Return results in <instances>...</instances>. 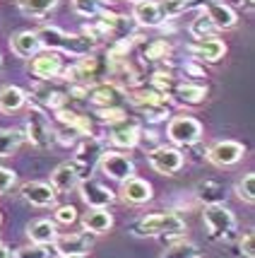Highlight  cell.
Wrapping results in <instances>:
<instances>
[{
	"label": "cell",
	"mask_w": 255,
	"mask_h": 258,
	"mask_svg": "<svg viewBox=\"0 0 255 258\" xmlns=\"http://www.w3.org/2000/svg\"><path fill=\"white\" fill-rule=\"evenodd\" d=\"M27 104V92L22 87H15V85H5L0 87V111L3 113H15L24 109Z\"/></svg>",
	"instance_id": "4316f807"
},
{
	"label": "cell",
	"mask_w": 255,
	"mask_h": 258,
	"mask_svg": "<svg viewBox=\"0 0 255 258\" xmlns=\"http://www.w3.org/2000/svg\"><path fill=\"white\" fill-rule=\"evenodd\" d=\"M70 3H72V10L77 12L79 17H94L101 10L99 0H70Z\"/></svg>",
	"instance_id": "74e56055"
},
{
	"label": "cell",
	"mask_w": 255,
	"mask_h": 258,
	"mask_svg": "<svg viewBox=\"0 0 255 258\" xmlns=\"http://www.w3.org/2000/svg\"><path fill=\"white\" fill-rule=\"evenodd\" d=\"M111 128V133H109V140H111V145L121 147V150H133V147H137V143H140V138H142V128H140V123L137 121H133V118H123V121H118V123L109 125Z\"/></svg>",
	"instance_id": "4fadbf2b"
},
{
	"label": "cell",
	"mask_w": 255,
	"mask_h": 258,
	"mask_svg": "<svg viewBox=\"0 0 255 258\" xmlns=\"http://www.w3.org/2000/svg\"><path fill=\"white\" fill-rule=\"evenodd\" d=\"M77 191H79V198L87 203L89 208H109V205H113V201H116V193H113L111 188H106L104 183L94 181L92 176L79 181Z\"/></svg>",
	"instance_id": "5bb4252c"
},
{
	"label": "cell",
	"mask_w": 255,
	"mask_h": 258,
	"mask_svg": "<svg viewBox=\"0 0 255 258\" xmlns=\"http://www.w3.org/2000/svg\"><path fill=\"white\" fill-rule=\"evenodd\" d=\"M195 196L205 205H219V203L226 201V191H224L222 183H217V181H200L195 186Z\"/></svg>",
	"instance_id": "f1b7e54d"
},
{
	"label": "cell",
	"mask_w": 255,
	"mask_h": 258,
	"mask_svg": "<svg viewBox=\"0 0 255 258\" xmlns=\"http://www.w3.org/2000/svg\"><path fill=\"white\" fill-rule=\"evenodd\" d=\"M147 162H149V167L154 169L156 174H161V176H174L176 171H181L183 167V155H181V150L176 147H166V145H159L154 150H149L147 152Z\"/></svg>",
	"instance_id": "ba28073f"
},
{
	"label": "cell",
	"mask_w": 255,
	"mask_h": 258,
	"mask_svg": "<svg viewBox=\"0 0 255 258\" xmlns=\"http://www.w3.org/2000/svg\"><path fill=\"white\" fill-rule=\"evenodd\" d=\"M58 258H82V256H58Z\"/></svg>",
	"instance_id": "ee69618b"
},
{
	"label": "cell",
	"mask_w": 255,
	"mask_h": 258,
	"mask_svg": "<svg viewBox=\"0 0 255 258\" xmlns=\"http://www.w3.org/2000/svg\"><path fill=\"white\" fill-rule=\"evenodd\" d=\"M84 99H89L97 109H104V106H121L123 101L128 99V94H125V90H123L121 85L104 80V82L89 85Z\"/></svg>",
	"instance_id": "9c48e42d"
},
{
	"label": "cell",
	"mask_w": 255,
	"mask_h": 258,
	"mask_svg": "<svg viewBox=\"0 0 255 258\" xmlns=\"http://www.w3.org/2000/svg\"><path fill=\"white\" fill-rule=\"evenodd\" d=\"M130 104H133L137 111L142 113L144 118H149V121H164L171 116L168 111V104H166V97L161 94V92L156 90H149V92H133L130 97Z\"/></svg>",
	"instance_id": "8992f818"
},
{
	"label": "cell",
	"mask_w": 255,
	"mask_h": 258,
	"mask_svg": "<svg viewBox=\"0 0 255 258\" xmlns=\"http://www.w3.org/2000/svg\"><path fill=\"white\" fill-rule=\"evenodd\" d=\"M0 258H12V251L5 246L3 241H0Z\"/></svg>",
	"instance_id": "7bdbcfd3"
},
{
	"label": "cell",
	"mask_w": 255,
	"mask_h": 258,
	"mask_svg": "<svg viewBox=\"0 0 255 258\" xmlns=\"http://www.w3.org/2000/svg\"><path fill=\"white\" fill-rule=\"evenodd\" d=\"M168 97H174L181 106H198L207 99V87L198 82H176Z\"/></svg>",
	"instance_id": "44dd1931"
},
{
	"label": "cell",
	"mask_w": 255,
	"mask_h": 258,
	"mask_svg": "<svg viewBox=\"0 0 255 258\" xmlns=\"http://www.w3.org/2000/svg\"><path fill=\"white\" fill-rule=\"evenodd\" d=\"M113 227V215L109 213V208H89V213L82 217V229L89 234H106Z\"/></svg>",
	"instance_id": "603a6c76"
},
{
	"label": "cell",
	"mask_w": 255,
	"mask_h": 258,
	"mask_svg": "<svg viewBox=\"0 0 255 258\" xmlns=\"http://www.w3.org/2000/svg\"><path fill=\"white\" fill-rule=\"evenodd\" d=\"M12 258H51V248L32 244L29 248H20L17 253H12Z\"/></svg>",
	"instance_id": "f35d334b"
},
{
	"label": "cell",
	"mask_w": 255,
	"mask_h": 258,
	"mask_svg": "<svg viewBox=\"0 0 255 258\" xmlns=\"http://www.w3.org/2000/svg\"><path fill=\"white\" fill-rule=\"evenodd\" d=\"M161 258H200V251L190 241H178L174 246H168Z\"/></svg>",
	"instance_id": "836d02e7"
},
{
	"label": "cell",
	"mask_w": 255,
	"mask_h": 258,
	"mask_svg": "<svg viewBox=\"0 0 255 258\" xmlns=\"http://www.w3.org/2000/svg\"><path fill=\"white\" fill-rule=\"evenodd\" d=\"M241 253H243L245 258H255V232L253 229H248L243 236H241Z\"/></svg>",
	"instance_id": "b9f144b4"
},
{
	"label": "cell",
	"mask_w": 255,
	"mask_h": 258,
	"mask_svg": "<svg viewBox=\"0 0 255 258\" xmlns=\"http://www.w3.org/2000/svg\"><path fill=\"white\" fill-rule=\"evenodd\" d=\"M51 82H53V80H39V82L32 87V97L39 101L41 106L58 111V109H63V106H65L70 97H67V90L53 87Z\"/></svg>",
	"instance_id": "2e32d148"
},
{
	"label": "cell",
	"mask_w": 255,
	"mask_h": 258,
	"mask_svg": "<svg viewBox=\"0 0 255 258\" xmlns=\"http://www.w3.org/2000/svg\"><path fill=\"white\" fill-rule=\"evenodd\" d=\"M39 41H41V48L44 51H56V53H70V56H89L94 53L97 48V41L89 39L87 34H67L58 27H41L39 32Z\"/></svg>",
	"instance_id": "6da1fadb"
},
{
	"label": "cell",
	"mask_w": 255,
	"mask_h": 258,
	"mask_svg": "<svg viewBox=\"0 0 255 258\" xmlns=\"http://www.w3.org/2000/svg\"><path fill=\"white\" fill-rule=\"evenodd\" d=\"M166 138L174 145L190 147V145H195V143H200V138H202V123H200L195 116H188V113L174 116L166 125Z\"/></svg>",
	"instance_id": "5b68a950"
},
{
	"label": "cell",
	"mask_w": 255,
	"mask_h": 258,
	"mask_svg": "<svg viewBox=\"0 0 255 258\" xmlns=\"http://www.w3.org/2000/svg\"><path fill=\"white\" fill-rule=\"evenodd\" d=\"M245 155V147L236 140H219L207 150V159L214 167H233L238 164Z\"/></svg>",
	"instance_id": "7c38bea8"
},
{
	"label": "cell",
	"mask_w": 255,
	"mask_h": 258,
	"mask_svg": "<svg viewBox=\"0 0 255 258\" xmlns=\"http://www.w3.org/2000/svg\"><path fill=\"white\" fill-rule=\"evenodd\" d=\"M99 3H116V0H99Z\"/></svg>",
	"instance_id": "f6af8a7d"
},
{
	"label": "cell",
	"mask_w": 255,
	"mask_h": 258,
	"mask_svg": "<svg viewBox=\"0 0 255 258\" xmlns=\"http://www.w3.org/2000/svg\"><path fill=\"white\" fill-rule=\"evenodd\" d=\"M32 75L36 80H56L63 73V58L56 51H39L32 58Z\"/></svg>",
	"instance_id": "9a60e30c"
},
{
	"label": "cell",
	"mask_w": 255,
	"mask_h": 258,
	"mask_svg": "<svg viewBox=\"0 0 255 258\" xmlns=\"http://www.w3.org/2000/svg\"><path fill=\"white\" fill-rule=\"evenodd\" d=\"M94 246V234L89 232H72V234H58L53 241V251L58 256H87Z\"/></svg>",
	"instance_id": "30bf717a"
},
{
	"label": "cell",
	"mask_w": 255,
	"mask_h": 258,
	"mask_svg": "<svg viewBox=\"0 0 255 258\" xmlns=\"http://www.w3.org/2000/svg\"><path fill=\"white\" fill-rule=\"evenodd\" d=\"M79 181H82V176H79V169L75 162H63L51 174V186L56 188V193H67L72 188H77Z\"/></svg>",
	"instance_id": "7402d4cb"
},
{
	"label": "cell",
	"mask_w": 255,
	"mask_h": 258,
	"mask_svg": "<svg viewBox=\"0 0 255 258\" xmlns=\"http://www.w3.org/2000/svg\"><path fill=\"white\" fill-rule=\"evenodd\" d=\"M156 8H159V12H161L164 20H171V17H178L181 12L188 10L190 3L188 0H159Z\"/></svg>",
	"instance_id": "e575fe53"
},
{
	"label": "cell",
	"mask_w": 255,
	"mask_h": 258,
	"mask_svg": "<svg viewBox=\"0 0 255 258\" xmlns=\"http://www.w3.org/2000/svg\"><path fill=\"white\" fill-rule=\"evenodd\" d=\"M137 236H154V239H166V236H181L186 232V220L178 213H154L142 217L133 227Z\"/></svg>",
	"instance_id": "7a4b0ae2"
},
{
	"label": "cell",
	"mask_w": 255,
	"mask_h": 258,
	"mask_svg": "<svg viewBox=\"0 0 255 258\" xmlns=\"http://www.w3.org/2000/svg\"><path fill=\"white\" fill-rule=\"evenodd\" d=\"M94 116L99 118L101 123L113 125V123H118V121L125 118V111H123V106H104V109H97Z\"/></svg>",
	"instance_id": "8d00e7d4"
},
{
	"label": "cell",
	"mask_w": 255,
	"mask_h": 258,
	"mask_svg": "<svg viewBox=\"0 0 255 258\" xmlns=\"http://www.w3.org/2000/svg\"><path fill=\"white\" fill-rule=\"evenodd\" d=\"M24 140H29L36 150H51V145L56 143L53 125L44 116V111L36 109V106L29 109V118H27V125H24Z\"/></svg>",
	"instance_id": "277c9868"
},
{
	"label": "cell",
	"mask_w": 255,
	"mask_h": 258,
	"mask_svg": "<svg viewBox=\"0 0 255 258\" xmlns=\"http://www.w3.org/2000/svg\"><path fill=\"white\" fill-rule=\"evenodd\" d=\"M130 3H133V5H135V3H140V0H130Z\"/></svg>",
	"instance_id": "7dc6e473"
},
{
	"label": "cell",
	"mask_w": 255,
	"mask_h": 258,
	"mask_svg": "<svg viewBox=\"0 0 255 258\" xmlns=\"http://www.w3.org/2000/svg\"><path fill=\"white\" fill-rule=\"evenodd\" d=\"M17 5L27 17H46L58 5V0H17Z\"/></svg>",
	"instance_id": "4dcf8cb0"
},
{
	"label": "cell",
	"mask_w": 255,
	"mask_h": 258,
	"mask_svg": "<svg viewBox=\"0 0 255 258\" xmlns=\"http://www.w3.org/2000/svg\"><path fill=\"white\" fill-rule=\"evenodd\" d=\"M27 236H29V241L32 244H39V246H51L53 241H56V222H51V220H36L32 225L27 227Z\"/></svg>",
	"instance_id": "484cf974"
},
{
	"label": "cell",
	"mask_w": 255,
	"mask_h": 258,
	"mask_svg": "<svg viewBox=\"0 0 255 258\" xmlns=\"http://www.w3.org/2000/svg\"><path fill=\"white\" fill-rule=\"evenodd\" d=\"M10 48L17 58H29L32 60L41 51V41H39L36 32H20L10 39Z\"/></svg>",
	"instance_id": "d4e9b609"
},
{
	"label": "cell",
	"mask_w": 255,
	"mask_h": 258,
	"mask_svg": "<svg viewBox=\"0 0 255 258\" xmlns=\"http://www.w3.org/2000/svg\"><path fill=\"white\" fill-rule=\"evenodd\" d=\"M0 70H3V56H0Z\"/></svg>",
	"instance_id": "bcb514c9"
},
{
	"label": "cell",
	"mask_w": 255,
	"mask_h": 258,
	"mask_svg": "<svg viewBox=\"0 0 255 258\" xmlns=\"http://www.w3.org/2000/svg\"><path fill=\"white\" fill-rule=\"evenodd\" d=\"M188 32L193 39H207V36H214V34H217V27L210 22V17H207L205 12H200L198 17L190 22Z\"/></svg>",
	"instance_id": "1f68e13d"
},
{
	"label": "cell",
	"mask_w": 255,
	"mask_h": 258,
	"mask_svg": "<svg viewBox=\"0 0 255 258\" xmlns=\"http://www.w3.org/2000/svg\"><path fill=\"white\" fill-rule=\"evenodd\" d=\"M133 20H135V24L147 27V29L161 27V22H164V17H161V12H159L154 0H140V3H135L133 5Z\"/></svg>",
	"instance_id": "cb8c5ba5"
},
{
	"label": "cell",
	"mask_w": 255,
	"mask_h": 258,
	"mask_svg": "<svg viewBox=\"0 0 255 258\" xmlns=\"http://www.w3.org/2000/svg\"><path fill=\"white\" fill-rule=\"evenodd\" d=\"M200 12H205L207 17H210V22L217 27V32L219 29H233L236 24H238V15L229 8V5H224V3H217V0H205L202 5H200Z\"/></svg>",
	"instance_id": "d6986e66"
},
{
	"label": "cell",
	"mask_w": 255,
	"mask_h": 258,
	"mask_svg": "<svg viewBox=\"0 0 255 258\" xmlns=\"http://www.w3.org/2000/svg\"><path fill=\"white\" fill-rule=\"evenodd\" d=\"M190 53L200 63H219L226 56V44L217 36H207V39H193L190 44Z\"/></svg>",
	"instance_id": "e0dca14e"
},
{
	"label": "cell",
	"mask_w": 255,
	"mask_h": 258,
	"mask_svg": "<svg viewBox=\"0 0 255 258\" xmlns=\"http://www.w3.org/2000/svg\"><path fill=\"white\" fill-rule=\"evenodd\" d=\"M171 53V46H168L166 39H154L152 44L144 46V60H164V58Z\"/></svg>",
	"instance_id": "d590c367"
},
{
	"label": "cell",
	"mask_w": 255,
	"mask_h": 258,
	"mask_svg": "<svg viewBox=\"0 0 255 258\" xmlns=\"http://www.w3.org/2000/svg\"><path fill=\"white\" fill-rule=\"evenodd\" d=\"M104 152H106L104 140L94 138V135L82 138V143L77 145V152H75V159H72V162L77 164L82 179H89V176H92V171H94V167L99 164V159Z\"/></svg>",
	"instance_id": "52a82bcc"
},
{
	"label": "cell",
	"mask_w": 255,
	"mask_h": 258,
	"mask_svg": "<svg viewBox=\"0 0 255 258\" xmlns=\"http://www.w3.org/2000/svg\"><path fill=\"white\" fill-rule=\"evenodd\" d=\"M56 121L60 125L72 128L79 138H87V135H92V121H89L87 116H79V113H75V111H67L65 106L56 111Z\"/></svg>",
	"instance_id": "83f0119b"
},
{
	"label": "cell",
	"mask_w": 255,
	"mask_h": 258,
	"mask_svg": "<svg viewBox=\"0 0 255 258\" xmlns=\"http://www.w3.org/2000/svg\"><path fill=\"white\" fill-rule=\"evenodd\" d=\"M20 193L32 208H51V205H56L58 198L56 188L51 183H44V181H29L20 188Z\"/></svg>",
	"instance_id": "ac0fdd59"
},
{
	"label": "cell",
	"mask_w": 255,
	"mask_h": 258,
	"mask_svg": "<svg viewBox=\"0 0 255 258\" xmlns=\"http://www.w3.org/2000/svg\"><path fill=\"white\" fill-rule=\"evenodd\" d=\"M24 143V133L17 128H0V157H12Z\"/></svg>",
	"instance_id": "f546056e"
},
{
	"label": "cell",
	"mask_w": 255,
	"mask_h": 258,
	"mask_svg": "<svg viewBox=\"0 0 255 258\" xmlns=\"http://www.w3.org/2000/svg\"><path fill=\"white\" fill-rule=\"evenodd\" d=\"M101 171L113 181H125L135 176V162L128 155H121V152H104L99 159Z\"/></svg>",
	"instance_id": "8fae6325"
},
{
	"label": "cell",
	"mask_w": 255,
	"mask_h": 258,
	"mask_svg": "<svg viewBox=\"0 0 255 258\" xmlns=\"http://www.w3.org/2000/svg\"><path fill=\"white\" fill-rule=\"evenodd\" d=\"M53 217H56L58 225H72V222H77V210L72 208V205H60V208H56V213H53Z\"/></svg>",
	"instance_id": "ab89813d"
},
{
	"label": "cell",
	"mask_w": 255,
	"mask_h": 258,
	"mask_svg": "<svg viewBox=\"0 0 255 258\" xmlns=\"http://www.w3.org/2000/svg\"><path fill=\"white\" fill-rule=\"evenodd\" d=\"M236 196H238V201L248 203V205L255 203V174L253 171H248L243 179L236 183Z\"/></svg>",
	"instance_id": "d6a6232c"
},
{
	"label": "cell",
	"mask_w": 255,
	"mask_h": 258,
	"mask_svg": "<svg viewBox=\"0 0 255 258\" xmlns=\"http://www.w3.org/2000/svg\"><path fill=\"white\" fill-rule=\"evenodd\" d=\"M15 183H17V174L8 167H0V196H5L8 191H12Z\"/></svg>",
	"instance_id": "60d3db41"
},
{
	"label": "cell",
	"mask_w": 255,
	"mask_h": 258,
	"mask_svg": "<svg viewBox=\"0 0 255 258\" xmlns=\"http://www.w3.org/2000/svg\"><path fill=\"white\" fill-rule=\"evenodd\" d=\"M202 220H205V229H207V236L212 241H229L236 232V217L224 203L205 205Z\"/></svg>",
	"instance_id": "3957f363"
},
{
	"label": "cell",
	"mask_w": 255,
	"mask_h": 258,
	"mask_svg": "<svg viewBox=\"0 0 255 258\" xmlns=\"http://www.w3.org/2000/svg\"><path fill=\"white\" fill-rule=\"evenodd\" d=\"M152 183L144 179H137V176H130V179L123 181L121 186V198L128 205H144V203L152 201Z\"/></svg>",
	"instance_id": "ffe728a7"
}]
</instances>
